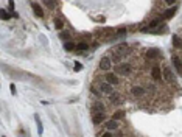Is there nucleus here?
Wrapping results in <instances>:
<instances>
[{"label":"nucleus","mask_w":182,"mask_h":137,"mask_svg":"<svg viewBox=\"0 0 182 137\" xmlns=\"http://www.w3.org/2000/svg\"><path fill=\"white\" fill-rule=\"evenodd\" d=\"M81 69H82V64H81V62H78V61H75V70H76V72H79Z\"/></svg>","instance_id":"b1692460"},{"label":"nucleus","mask_w":182,"mask_h":137,"mask_svg":"<svg viewBox=\"0 0 182 137\" xmlns=\"http://www.w3.org/2000/svg\"><path fill=\"white\" fill-rule=\"evenodd\" d=\"M0 14H2V19H3V21H9V19H11V16H9L8 13L5 11V9H0Z\"/></svg>","instance_id":"aec40b11"},{"label":"nucleus","mask_w":182,"mask_h":137,"mask_svg":"<svg viewBox=\"0 0 182 137\" xmlns=\"http://www.w3.org/2000/svg\"><path fill=\"white\" fill-rule=\"evenodd\" d=\"M121 118H125V111H121V109L120 111H115L114 115H112V120H117L118 122V120H121Z\"/></svg>","instance_id":"ddd939ff"},{"label":"nucleus","mask_w":182,"mask_h":137,"mask_svg":"<svg viewBox=\"0 0 182 137\" xmlns=\"http://www.w3.org/2000/svg\"><path fill=\"white\" fill-rule=\"evenodd\" d=\"M103 120H104V114H94V115H92V122H94L95 125L103 123Z\"/></svg>","instance_id":"9b49d317"},{"label":"nucleus","mask_w":182,"mask_h":137,"mask_svg":"<svg viewBox=\"0 0 182 137\" xmlns=\"http://www.w3.org/2000/svg\"><path fill=\"white\" fill-rule=\"evenodd\" d=\"M55 26H56V30H61L62 26H64V22H62L61 19H56V21H55Z\"/></svg>","instance_id":"412c9836"},{"label":"nucleus","mask_w":182,"mask_h":137,"mask_svg":"<svg viewBox=\"0 0 182 137\" xmlns=\"http://www.w3.org/2000/svg\"><path fill=\"white\" fill-rule=\"evenodd\" d=\"M162 75H164V78H165V81H167V83H173L174 81L173 72H171L170 67H164V70H162Z\"/></svg>","instance_id":"7ed1b4c3"},{"label":"nucleus","mask_w":182,"mask_h":137,"mask_svg":"<svg viewBox=\"0 0 182 137\" xmlns=\"http://www.w3.org/2000/svg\"><path fill=\"white\" fill-rule=\"evenodd\" d=\"M176 11H177V8H170V9H167V11L164 13V19H171L174 14H176Z\"/></svg>","instance_id":"f8f14e48"},{"label":"nucleus","mask_w":182,"mask_h":137,"mask_svg":"<svg viewBox=\"0 0 182 137\" xmlns=\"http://www.w3.org/2000/svg\"><path fill=\"white\" fill-rule=\"evenodd\" d=\"M2 137H6V136H2Z\"/></svg>","instance_id":"cd10ccee"},{"label":"nucleus","mask_w":182,"mask_h":137,"mask_svg":"<svg viewBox=\"0 0 182 137\" xmlns=\"http://www.w3.org/2000/svg\"><path fill=\"white\" fill-rule=\"evenodd\" d=\"M100 92L106 93V95H112V93H114L112 84H109V83H100Z\"/></svg>","instance_id":"20e7f679"},{"label":"nucleus","mask_w":182,"mask_h":137,"mask_svg":"<svg viewBox=\"0 0 182 137\" xmlns=\"http://www.w3.org/2000/svg\"><path fill=\"white\" fill-rule=\"evenodd\" d=\"M45 5H48L50 8H55V5H58V3H56V2H48V0H47V2H45Z\"/></svg>","instance_id":"393cba45"},{"label":"nucleus","mask_w":182,"mask_h":137,"mask_svg":"<svg viewBox=\"0 0 182 137\" xmlns=\"http://www.w3.org/2000/svg\"><path fill=\"white\" fill-rule=\"evenodd\" d=\"M94 111H95V112L98 111V114H104V108H103V105H101V103H95V105H94Z\"/></svg>","instance_id":"f3484780"},{"label":"nucleus","mask_w":182,"mask_h":137,"mask_svg":"<svg viewBox=\"0 0 182 137\" xmlns=\"http://www.w3.org/2000/svg\"><path fill=\"white\" fill-rule=\"evenodd\" d=\"M33 9H34V13L39 16V17H44V11H42V8L38 5V3H33Z\"/></svg>","instance_id":"2eb2a0df"},{"label":"nucleus","mask_w":182,"mask_h":137,"mask_svg":"<svg viewBox=\"0 0 182 137\" xmlns=\"http://www.w3.org/2000/svg\"><path fill=\"white\" fill-rule=\"evenodd\" d=\"M64 48L67 50V52H72V50L76 48V44H73V42H65V44H64Z\"/></svg>","instance_id":"6ab92c4d"},{"label":"nucleus","mask_w":182,"mask_h":137,"mask_svg":"<svg viewBox=\"0 0 182 137\" xmlns=\"http://www.w3.org/2000/svg\"><path fill=\"white\" fill-rule=\"evenodd\" d=\"M131 92H132V95H134L135 98H142V97L145 95V89L140 87V86H134V87L131 89Z\"/></svg>","instance_id":"0eeeda50"},{"label":"nucleus","mask_w":182,"mask_h":137,"mask_svg":"<svg viewBox=\"0 0 182 137\" xmlns=\"http://www.w3.org/2000/svg\"><path fill=\"white\" fill-rule=\"evenodd\" d=\"M100 69L104 70V72H107L109 69H112V61H111V58H107V56L101 58V61H100Z\"/></svg>","instance_id":"f03ea898"},{"label":"nucleus","mask_w":182,"mask_h":137,"mask_svg":"<svg viewBox=\"0 0 182 137\" xmlns=\"http://www.w3.org/2000/svg\"><path fill=\"white\" fill-rule=\"evenodd\" d=\"M173 44H174V47H177V48H181V47H182V39L177 34L173 36Z\"/></svg>","instance_id":"dca6fc26"},{"label":"nucleus","mask_w":182,"mask_h":137,"mask_svg":"<svg viewBox=\"0 0 182 137\" xmlns=\"http://www.w3.org/2000/svg\"><path fill=\"white\" fill-rule=\"evenodd\" d=\"M59 38H61L62 41H65V42H70L72 34H70L69 31H61V33H59Z\"/></svg>","instance_id":"4468645a"},{"label":"nucleus","mask_w":182,"mask_h":137,"mask_svg":"<svg viewBox=\"0 0 182 137\" xmlns=\"http://www.w3.org/2000/svg\"><path fill=\"white\" fill-rule=\"evenodd\" d=\"M159 23H160V19H156V21H153L150 23V26H148V28H154V26H157Z\"/></svg>","instance_id":"5701e85b"},{"label":"nucleus","mask_w":182,"mask_h":137,"mask_svg":"<svg viewBox=\"0 0 182 137\" xmlns=\"http://www.w3.org/2000/svg\"><path fill=\"white\" fill-rule=\"evenodd\" d=\"M146 56L148 58H159V56H160V50L159 48H150L146 52Z\"/></svg>","instance_id":"9d476101"},{"label":"nucleus","mask_w":182,"mask_h":137,"mask_svg":"<svg viewBox=\"0 0 182 137\" xmlns=\"http://www.w3.org/2000/svg\"><path fill=\"white\" fill-rule=\"evenodd\" d=\"M171 62H173L174 69L177 70V73H179V75H182V59L177 58V56H173V58H171Z\"/></svg>","instance_id":"423d86ee"},{"label":"nucleus","mask_w":182,"mask_h":137,"mask_svg":"<svg viewBox=\"0 0 182 137\" xmlns=\"http://www.w3.org/2000/svg\"><path fill=\"white\" fill-rule=\"evenodd\" d=\"M36 123H38V129H39V134H42V123H41V120H39V117L36 115Z\"/></svg>","instance_id":"4be33fe9"},{"label":"nucleus","mask_w":182,"mask_h":137,"mask_svg":"<svg viewBox=\"0 0 182 137\" xmlns=\"http://www.w3.org/2000/svg\"><path fill=\"white\" fill-rule=\"evenodd\" d=\"M115 73H118V75H129L131 66L129 64H118L117 67H115Z\"/></svg>","instance_id":"f257e3e1"},{"label":"nucleus","mask_w":182,"mask_h":137,"mask_svg":"<svg viewBox=\"0 0 182 137\" xmlns=\"http://www.w3.org/2000/svg\"><path fill=\"white\" fill-rule=\"evenodd\" d=\"M106 81L109 83V84H118V78H117V75H115V73H107V75H106Z\"/></svg>","instance_id":"6e6552de"},{"label":"nucleus","mask_w":182,"mask_h":137,"mask_svg":"<svg viewBox=\"0 0 182 137\" xmlns=\"http://www.w3.org/2000/svg\"><path fill=\"white\" fill-rule=\"evenodd\" d=\"M106 128H107L109 131H114V129H118V128H120V125H118L117 120H109V122L106 123Z\"/></svg>","instance_id":"1a4fd4ad"},{"label":"nucleus","mask_w":182,"mask_h":137,"mask_svg":"<svg viewBox=\"0 0 182 137\" xmlns=\"http://www.w3.org/2000/svg\"><path fill=\"white\" fill-rule=\"evenodd\" d=\"M76 48L81 50V52H84V50L89 48V44H87V42H84V41H82V42H78V44H76Z\"/></svg>","instance_id":"a211bd4d"},{"label":"nucleus","mask_w":182,"mask_h":137,"mask_svg":"<svg viewBox=\"0 0 182 137\" xmlns=\"http://www.w3.org/2000/svg\"><path fill=\"white\" fill-rule=\"evenodd\" d=\"M11 92L16 93V86H14V84H11Z\"/></svg>","instance_id":"bb28decb"},{"label":"nucleus","mask_w":182,"mask_h":137,"mask_svg":"<svg viewBox=\"0 0 182 137\" xmlns=\"http://www.w3.org/2000/svg\"><path fill=\"white\" fill-rule=\"evenodd\" d=\"M101 137H112V134H111V132H104V134L101 136Z\"/></svg>","instance_id":"a878e982"},{"label":"nucleus","mask_w":182,"mask_h":137,"mask_svg":"<svg viewBox=\"0 0 182 137\" xmlns=\"http://www.w3.org/2000/svg\"><path fill=\"white\" fill-rule=\"evenodd\" d=\"M151 76H153V79H156V81H160L162 79V72H160V67L159 66H154L153 69H151Z\"/></svg>","instance_id":"39448f33"}]
</instances>
